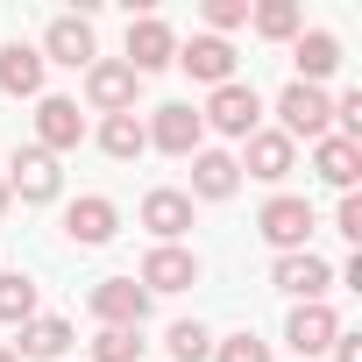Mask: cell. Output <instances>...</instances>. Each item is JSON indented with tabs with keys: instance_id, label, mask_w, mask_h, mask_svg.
<instances>
[{
	"instance_id": "obj_6",
	"label": "cell",
	"mask_w": 362,
	"mask_h": 362,
	"mask_svg": "<svg viewBox=\"0 0 362 362\" xmlns=\"http://www.w3.org/2000/svg\"><path fill=\"white\" fill-rule=\"evenodd\" d=\"M135 284H142L149 298H156V291H192V284H199V256H192L185 242H156V249L142 256Z\"/></svg>"
},
{
	"instance_id": "obj_24",
	"label": "cell",
	"mask_w": 362,
	"mask_h": 362,
	"mask_svg": "<svg viewBox=\"0 0 362 362\" xmlns=\"http://www.w3.org/2000/svg\"><path fill=\"white\" fill-rule=\"evenodd\" d=\"M36 277L29 270H0V320H8V327H29L36 320Z\"/></svg>"
},
{
	"instance_id": "obj_28",
	"label": "cell",
	"mask_w": 362,
	"mask_h": 362,
	"mask_svg": "<svg viewBox=\"0 0 362 362\" xmlns=\"http://www.w3.org/2000/svg\"><path fill=\"white\" fill-rule=\"evenodd\" d=\"M206 362H270V341H256V334L242 327V334L214 341V355H206Z\"/></svg>"
},
{
	"instance_id": "obj_18",
	"label": "cell",
	"mask_w": 362,
	"mask_h": 362,
	"mask_svg": "<svg viewBox=\"0 0 362 362\" xmlns=\"http://www.w3.org/2000/svg\"><path fill=\"white\" fill-rule=\"evenodd\" d=\"M291 57H298V86H327L341 71V36L334 29H305V36H291Z\"/></svg>"
},
{
	"instance_id": "obj_31",
	"label": "cell",
	"mask_w": 362,
	"mask_h": 362,
	"mask_svg": "<svg viewBox=\"0 0 362 362\" xmlns=\"http://www.w3.org/2000/svg\"><path fill=\"white\" fill-rule=\"evenodd\" d=\"M334 235L362 242V199H355V192H341V206H334Z\"/></svg>"
},
{
	"instance_id": "obj_9",
	"label": "cell",
	"mask_w": 362,
	"mask_h": 362,
	"mask_svg": "<svg viewBox=\"0 0 362 362\" xmlns=\"http://www.w3.org/2000/svg\"><path fill=\"white\" fill-rule=\"evenodd\" d=\"M86 305H93L100 327H135V334H142V320H149V291H142L135 277H100Z\"/></svg>"
},
{
	"instance_id": "obj_14",
	"label": "cell",
	"mask_w": 362,
	"mask_h": 362,
	"mask_svg": "<svg viewBox=\"0 0 362 362\" xmlns=\"http://www.w3.org/2000/svg\"><path fill=\"white\" fill-rule=\"evenodd\" d=\"M170 64L192 71L199 86H228V78H235V43H228V36H185Z\"/></svg>"
},
{
	"instance_id": "obj_22",
	"label": "cell",
	"mask_w": 362,
	"mask_h": 362,
	"mask_svg": "<svg viewBox=\"0 0 362 362\" xmlns=\"http://www.w3.org/2000/svg\"><path fill=\"white\" fill-rule=\"evenodd\" d=\"M313 170L327 177L334 192H355V177H362V142H341V135H320V142H313Z\"/></svg>"
},
{
	"instance_id": "obj_17",
	"label": "cell",
	"mask_w": 362,
	"mask_h": 362,
	"mask_svg": "<svg viewBox=\"0 0 362 362\" xmlns=\"http://www.w3.org/2000/svg\"><path fill=\"white\" fill-rule=\"evenodd\" d=\"M64 348H71V320L57 313H36L29 327H15V362H64Z\"/></svg>"
},
{
	"instance_id": "obj_29",
	"label": "cell",
	"mask_w": 362,
	"mask_h": 362,
	"mask_svg": "<svg viewBox=\"0 0 362 362\" xmlns=\"http://www.w3.org/2000/svg\"><path fill=\"white\" fill-rule=\"evenodd\" d=\"M249 22V0H206V36H228Z\"/></svg>"
},
{
	"instance_id": "obj_30",
	"label": "cell",
	"mask_w": 362,
	"mask_h": 362,
	"mask_svg": "<svg viewBox=\"0 0 362 362\" xmlns=\"http://www.w3.org/2000/svg\"><path fill=\"white\" fill-rule=\"evenodd\" d=\"M334 135L341 142H362V93H341L334 100Z\"/></svg>"
},
{
	"instance_id": "obj_13",
	"label": "cell",
	"mask_w": 362,
	"mask_h": 362,
	"mask_svg": "<svg viewBox=\"0 0 362 362\" xmlns=\"http://www.w3.org/2000/svg\"><path fill=\"white\" fill-rule=\"evenodd\" d=\"M93 57H100V36H93L86 15H57V22L43 29V64H71V71H86Z\"/></svg>"
},
{
	"instance_id": "obj_7",
	"label": "cell",
	"mask_w": 362,
	"mask_h": 362,
	"mask_svg": "<svg viewBox=\"0 0 362 362\" xmlns=\"http://www.w3.org/2000/svg\"><path fill=\"white\" fill-rule=\"evenodd\" d=\"M114 235H121V206H114V199L86 192V199L64 206V242H71V249H107Z\"/></svg>"
},
{
	"instance_id": "obj_32",
	"label": "cell",
	"mask_w": 362,
	"mask_h": 362,
	"mask_svg": "<svg viewBox=\"0 0 362 362\" xmlns=\"http://www.w3.org/2000/svg\"><path fill=\"white\" fill-rule=\"evenodd\" d=\"M327 355H334V362H362V334H348V327H341V334H334V348H327Z\"/></svg>"
},
{
	"instance_id": "obj_10",
	"label": "cell",
	"mask_w": 362,
	"mask_h": 362,
	"mask_svg": "<svg viewBox=\"0 0 362 362\" xmlns=\"http://www.w3.org/2000/svg\"><path fill=\"white\" fill-rule=\"evenodd\" d=\"M177 57V36H170V22H156V15H128V71L135 78H149V71H163Z\"/></svg>"
},
{
	"instance_id": "obj_26",
	"label": "cell",
	"mask_w": 362,
	"mask_h": 362,
	"mask_svg": "<svg viewBox=\"0 0 362 362\" xmlns=\"http://www.w3.org/2000/svg\"><path fill=\"white\" fill-rule=\"evenodd\" d=\"M163 348H170V362H206V355H214V334H206L199 320H177V327L163 334Z\"/></svg>"
},
{
	"instance_id": "obj_5",
	"label": "cell",
	"mask_w": 362,
	"mask_h": 362,
	"mask_svg": "<svg viewBox=\"0 0 362 362\" xmlns=\"http://www.w3.org/2000/svg\"><path fill=\"white\" fill-rule=\"evenodd\" d=\"M320 221H313V206L298 199V192H277L263 214H256V235L277 249V256H291V249H305V235H313Z\"/></svg>"
},
{
	"instance_id": "obj_33",
	"label": "cell",
	"mask_w": 362,
	"mask_h": 362,
	"mask_svg": "<svg viewBox=\"0 0 362 362\" xmlns=\"http://www.w3.org/2000/svg\"><path fill=\"white\" fill-rule=\"evenodd\" d=\"M8 206H15V199H8V177H0V214H8Z\"/></svg>"
},
{
	"instance_id": "obj_16",
	"label": "cell",
	"mask_w": 362,
	"mask_h": 362,
	"mask_svg": "<svg viewBox=\"0 0 362 362\" xmlns=\"http://www.w3.org/2000/svg\"><path fill=\"white\" fill-rule=\"evenodd\" d=\"M334 334H341V313H334V305H291V320H284V341L298 348V362L327 355Z\"/></svg>"
},
{
	"instance_id": "obj_19",
	"label": "cell",
	"mask_w": 362,
	"mask_h": 362,
	"mask_svg": "<svg viewBox=\"0 0 362 362\" xmlns=\"http://www.w3.org/2000/svg\"><path fill=\"white\" fill-rule=\"evenodd\" d=\"M242 192V163L228 149H199L192 156V192L185 199H235Z\"/></svg>"
},
{
	"instance_id": "obj_3",
	"label": "cell",
	"mask_w": 362,
	"mask_h": 362,
	"mask_svg": "<svg viewBox=\"0 0 362 362\" xmlns=\"http://www.w3.org/2000/svg\"><path fill=\"white\" fill-rule=\"evenodd\" d=\"M0 177H8V199H22V206H50V199L64 192L57 156H50V149H36V142H29V149H15Z\"/></svg>"
},
{
	"instance_id": "obj_11",
	"label": "cell",
	"mask_w": 362,
	"mask_h": 362,
	"mask_svg": "<svg viewBox=\"0 0 362 362\" xmlns=\"http://www.w3.org/2000/svg\"><path fill=\"white\" fill-rule=\"evenodd\" d=\"M135 86H142V78H135L121 57H93V64H86V100L100 107V121H107V114H135Z\"/></svg>"
},
{
	"instance_id": "obj_2",
	"label": "cell",
	"mask_w": 362,
	"mask_h": 362,
	"mask_svg": "<svg viewBox=\"0 0 362 362\" xmlns=\"http://www.w3.org/2000/svg\"><path fill=\"white\" fill-rule=\"evenodd\" d=\"M199 121H206L214 135H228V142H249V135L263 128V100H256V86L228 78V86H214V100L199 107Z\"/></svg>"
},
{
	"instance_id": "obj_20",
	"label": "cell",
	"mask_w": 362,
	"mask_h": 362,
	"mask_svg": "<svg viewBox=\"0 0 362 362\" xmlns=\"http://www.w3.org/2000/svg\"><path fill=\"white\" fill-rule=\"evenodd\" d=\"M142 228H149L156 242H177V235L192 228V199L177 192V185H156V192L142 199Z\"/></svg>"
},
{
	"instance_id": "obj_23",
	"label": "cell",
	"mask_w": 362,
	"mask_h": 362,
	"mask_svg": "<svg viewBox=\"0 0 362 362\" xmlns=\"http://www.w3.org/2000/svg\"><path fill=\"white\" fill-rule=\"evenodd\" d=\"M100 149H107L114 163H135V156L149 149V128H142V114H107V121H100Z\"/></svg>"
},
{
	"instance_id": "obj_12",
	"label": "cell",
	"mask_w": 362,
	"mask_h": 362,
	"mask_svg": "<svg viewBox=\"0 0 362 362\" xmlns=\"http://www.w3.org/2000/svg\"><path fill=\"white\" fill-rule=\"evenodd\" d=\"M78 142H86V114H78V100L43 93V100H36V149L64 156V149H78Z\"/></svg>"
},
{
	"instance_id": "obj_1",
	"label": "cell",
	"mask_w": 362,
	"mask_h": 362,
	"mask_svg": "<svg viewBox=\"0 0 362 362\" xmlns=\"http://www.w3.org/2000/svg\"><path fill=\"white\" fill-rule=\"evenodd\" d=\"M277 135L284 142H320V135H334V100H327V86H284L277 93Z\"/></svg>"
},
{
	"instance_id": "obj_25",
	"label": "cell",
	"mask_w": 362,
	"mask_h": 362,
	"mask_svg": "<svg viewBox=\"0 0 362 362\" xmlns=\"http://www.w3.org/2000/svg\"><path fill=\"white\" fill-rule=\"evenodd\" d=\"M249 29L263 43H291L298 36V8H291V0H263V8H249Z\"/></svg>"
},
{
	"instance_id": "obj_8",
	"label": "cell",
	"mask_w": 362,
	"mask_h": 362,
	"mask_svg": "<svg viewBox=\"0 0 362 362\" xmlns=\"http://www.w3.org/2000/svg\"><path fill=\"white\" fill-rule=\"evenodd\" d=\"M270 284H277V291H291L298 305H327L334 270H327L313 249H291V256H277V263H270Z\"/></svg>"
},
{
	"instance_id": "obj_27",
	"label": "cell",
	"mask_w": 362,
	"mask_h": 362,
	"mask_svg": "<svg viewBox=\"0 0 362 362\" xmlns=\"http://www.w3.org/2000/svg\"><path fill=\"white\" fill-rule=\"evenodd\" d=\"M93 362H142V334L135 327H100L93 334Z\"/></svg>"
},
{
	"instance_id": "obj_21",
	"label": "cell",
	"mask_w": 362,
	"mask_h": 362,
	"mask_svg": "<svg viewBox=\"0 0 362 362\" xmlns=\"http://www.w3.org/2000/svg\"><path fill=\"white\" fill-rule=\"evenodd\" d=\"M43 50H29V43H8L0 50V93H15V100H43Z\"/></svg>"
},
{
	"instance_id": "obj_4",
	"label": "cell",
	"mask_w": 362,
	"mask_h": 362,
	"mask_svg": "<svg viewBox=\"0 0 362 362\" xmlns=\"http://www.w3.org/2000/svg\"><path fill=\"white\" fill-rule=\"evenodd\" d=\"M142 128H149V149H163V156H199V149H206V121H199V107H192V100L156 107Z\"/></svg>"
},
{
	"instance_id": "obj_34",
	"label": "cell",
	"mask_w": 362,
	"mask_h": 362,
	"mask_svg": "<svg viewBox=\"0 0 362 362\" xmlns=\"http://www.w3.org/2000/svg\"><path fill=\"white\" fill-rule=\"evenodd\" d=\"M0 362H15V348H0Z\"/></svg>"
},
{
	"instance_id": "obj_15",
	"label": "cell",
	"mask_w": 362,
	"mask_h": 362,
	"mask_svg": "<svg viewBox=\"0 0 362 362\" xmlns=\"http://www.w3.org/2000/svg\"><path fill=\"white\" fill-rule=\"evenodd\" d=\"M249 177H263V185H284L291 177V163H298V142H284L277 128H256L249 142H242V156H235Z\"/></svg>"
}]
</instances>
